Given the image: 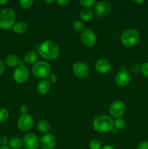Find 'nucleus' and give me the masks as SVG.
I'll return each instance as SVG.
<instances>
[{
    "label": "nucleus",
    "instance_id": "nucleus-1",
    "mask_svg": "<svg viewBox=\"0 0 148 149\" xmlns=\"http://www.w3.org/2000/svg\"><path fill=\"white\" fill-rule=\"evenodd\" d=\"M38 51L40 56L47 61H54L57 59L60 52L59 46L55 42L51 40H46L41 42L38 48Z\"/></svg>",
    "mask_w": 148,
    "mask_h": 149
},
{
    "label": "nucleus",
    "instance_id": "nucleus-2",
    "mask_svg": "<svg viewBox=\"0 0 148 149\" xmlns=\"http://www.w3.org/2000/svg\"><path fill=\"white\" fill-rule=\"evenodd\" d=\"M93 127L98 132H108L114 127V121L113 118L107 115H100L96 117L93 122Z\"/></svg>",
    "mask_w": 148,
    "mask_h": 149
},
{
    "label": "nucleus",
    "instance_id": "nucleus-3",
    "mask_svg": "<svg viewBox=\"0 0 148 149\" xmlns=\"http://www.w3.org/2000/svg\"><path fill=\"white\" fill-rule=\"evenodd\" d=\"M15 23V13L10 8H4L0 11V29L9 30Z\"/></svg>",
    "mask_w": 148,
    "mask_h": 149
},
{
    "label": "nucleus",
    "instance_id": "nucleus-4",
    "mask_svg": "<svg viewBox=\"0 0 148 149\" xmlns=\"http://www.w3.org/2000/svg\"><path fill=\"white\" fill-rule=\"evenodd\" d=\"M121 42L126 47H132L138 44L140 39V33L136 29H129L121 35Z\"/></svg>",
    "mask_w": 148,
    "mask_h": 149
},
{
    "label": "nucleus",
    "instance_id": "nucleus-5",
    "mask_svg": "<svg viewBox=\"0 0 148 149\" xmlns=\"http://www.w3.org/2000/svg\"><path fill=\"white\" fill-rule=\"evenodd\" d=\"M51 65L46 61H38L33 65L32 68V73L39 79H46L51 74Z\"/></svg>",
    "mask_w": 148,
    "mask_h": 149
},
{
    "label": "nucleus",
    "instance_id": "nucleus-6",
    "mask_svg": "<svg viewBox=\"0 0 148 149\" xmlns=\"http://www.w3.org/2000/svg\"><path fill=\"white\" fill-rule=\"evenodd\" d=\"M112 11L111 3L107 1H100L94 4V13L97 19H101L110 14Z\"/></svg>",
    "mask_w": 148,
    "mask_h": 149
},
{
    "label": "nucleus",
    "instance_id": "nucleus-7",
    "mask_svg": "<svg viewBox=\"0 0 148 149\" xmlns=\"http://www.w3.org/2000/svg\"><path fill=\"white\" fill-rule=\"evenodd\" d=\"M29 78V71L24 65H20L13 72V79L18 84H23Z\"/></svg>",
    "mask_w": 148,
    "mask_h": 149
},
{
    "label": "nucleus",
    "instance_id": "nucleus-8",
    "mask_svg": "<svg viewBox=\"0 0 148 149\" xmlns=\"http://www.w3.org/2000/svg\"><path fill=\"white\" fill-rule=\"evenodd\" d=\"M73 73L78 78L85 79L89 74V68L86 63L78 61L73 66Z\"/></svg>",
    "mask_w": 148,
    "mask_h": 149
},
{
    "label": "nucleus",
    "instance_id": "nucleus-9",
    "mask_svg": "<svg viewBox=\"0 0 148 149\" xmlns=\"http://www.w3.org/2000/svg\"><path fill=\"white\" fill-rule=\"evenodd\" d=\"M110 115L113 118L121 117L126 111V105L120 100H115L113 102L109 108Z\"/></svg>",
    "mask_w": 148,
    "mask_h": 149
},
{
    "label": "nucleus",
    "instance_id": "nucleus-10",
    "mask_svg": "<svg viewBox=\"0 0 148 149\" xmlns=\"http://www.w3.org/2000/svg\"><path fill=\"white\" fill-rule=\"evenodd\" d=\"M131 80V75L128 71L125 69L120 70L115 77V82L116 85L120 87L127 86Z\"/></svg>",
    "mask_w": 148,
    "mask_h": 149
},
{
    "label": "nucleus",
    "instance_id": "nucleus-11",
    "mask_svg": "<svg viewBox=\"0 0 148 149\" xmlns=\"http://www.w3.org/2000/svg\"><path fill=\"white\" fill-rule=\"evenodd\" d=\"M33 119L30 114L21 115L17 121V126L18 128L23 132H28L33 127Z\"/></svg>",
    "mask_w": 148,
    "mask_h": 149
},
{
    "label": "nucleus",
    "instance_id": "nucleus-12",
    "mask_svg": "<svg viewBox=\"0 0 148 149\" xmlns=\"http://www.w3.org/2000/svg\"><path fill=\"white\" fill-rule=\"evenodd\" d=\"M81 39L82 43L87 47L94 46L97 42V36L91 29H85V31L81 33Z\"/></svg>",
    "mask_w": 148,
    "mask_h": 149
},
{
    "label": "nucleus",
    "instance_id": "nucleus-13",
    "mask_svg": "<svg viewBox=\"0 0 148 149\" xmlns=\"http://www.w3.org/2000/svg\"><path fill=\"white\" fill-rule=\"evenodd\" d=\"M56 143V138L51 133L44 134L39 140V146L41 149H54Z\"/></svg>",
    "mask_w": 148,
    "mask_h": 149
},
{
    "label": "nucleus",
    "instance_id": "nucleus-14",
    "mask_svg": "<svg viewBox=\"0 0 148 149\" xmlns=\"http://www.w3.org/2000/svg\"><path fill=\"white\" fill-rule=\"evenodd\" d=\"M26 149H37L39 147V139L35 134H26L23 139Z\"/></svg>",
    "mask_w": 148,
    "mask_h": 149
},
{
    "label": "nucleus",
    "instance_id": "nucleus-15",
    "mask_svg": "<svg viewBox=\"0 0 148 149\" xmlns=\"http://www.w3.org/2000/svg\"><path fill=\"white\" fill-rule=\"evenodd\" d=\"M94 67L97 72L100 73V74H107L111 70L112 65L111 63L108 60L101 58L96 61Z\"/></svg>",
    "mask_w": 148,
    "mask_h": 149
},
{
    "label": "nucleus",
    "instance_id": "nucleus-16",
    "mask_svg": "<svg viewBox=\"0 0 148 149\" xmlns=\"http://www.w3.org/2000/svg\"><path fill=\"white\" fill-rule=\"evenodd\" d=\"M51 85L50 83L47 81V80H41L38 83L37 86H36V90H37L38 93L42 95H45L49 92L50 91Z\"/></svg>",
    "mask_w": 148,
    "mask_h": 149
},
{
    "label": "nucleus",
    "instance_id": "nucleus-17",
    "mask_svg": "<svg viewBox=\"0 0 148 149\" xmlns=\"http://www.w3.org/2000/svg\"><path fill=\"white\" fill-rule=\"evenodd\" d=\"M28 29V25L25 21H18L14 24L12 27V31L16 33H25Z\"/></svg>",
    "mask_w": 148,
    "mask_h": 149
},
{
    "label": "nucleus",
    "instance_id": "nucleus-18",
    "mask_svg": "<svg viewBox=\"0 0 148 149\" xmlns=\"http://www.w3.org/2000/svg\"><path fill=\"white\" fill-rule=\"evenodd\" d=\"M37 59L38 54L34 51H29L24 55V61L28 64H35Z\"/></svg>",
    "mask_w": 148,
    "mask_h": 149
},
{
    "label": "nucleus",
    "instance_id": "nucleus-19",
    "mask_svg": "<svg viewBox=\"0 0 148 149\" xmlns=\"http://www.w3.org/2000/svg\"><path fill=\"white\" fill-rule=\"evenodd\" d=\"M20 59L14 55H10L6 58V64L10 67H16L20 65Z\"/></svg>",
    "mask_w": 148,
    "mask_h": 149
},
{
    "label": "nucleus",
    "instance_id": "nucleus-20",
    "mask_svg": "<svg viewBox=\"0 0 148 149\" xmlns=\"http://www.w3.org/2000/svg\"><path fill=\"white\" fill-rule=\"evenodd\" d=\"M37 129L42 133L47 134L50 131V125L46 120H41L38 122Z\"/></svg>",
    "mask_w": 148,
    "mask_h": 149
},
{
    "label": "nucleus",
    "instance_id": "nucleus-21",
    "mask_svg": "<svg viewBox=\"0 0 148 149\" xmlns=\"http://www.w3.org/2000/svg\"><path fill=\"white\" fill-rule=\"evenodd\" d=\"M23 140L19 137H14L9 142L10 148L12 149H20L23 146Z\"/></svg>",
    "mask_w": 148,
    "mask_h": 149
},
{
    "label": "nucleus",
    "instance_id": "nucleus-22",
    "mask_svg": "<svg viewBox=\"0 0 148 149\" xmlns=\"http://www.w3.org/2000/svg\"><path fill=\"white\" fill-rule=\"evenodd\" d=\"M80 17L84 21H89L94 15V13L90 9H84L80 12Z\"/></svg>",
    "mask_w": 148,
    "mask_h": 149
},
{
    "label": "nucleus",
    "instance_id": "nucleus-23",
    "mask_svg": "<svg viewBox=\"0 0 148 149\" xmlns=\"http://www.w3.org/2000/svg\"><path fill=\"white\" fill-rule=\"evenodd\" d=\"M73 29L77 33H81L85 31V26L83 23V22L80 20H76L73 23Z\"/></svg>",
    "mask_w": 148,
    "mask_h": 149
},
{
    "label": "nucleus",
    "instance_id": "nucleus-24",
    "mask_svg": "<svg viewBox=\"0 0 148 149\" xmlns=\"http://www.w3.org/2000/svg\"><path fill=\"white\" fill-rule=\"evenodd\" d=\"M114 126L117 130H121L125 127L126 126V121L122 117L116 118L114 121Z\"/></svg>",
    "mask_w": 148,
    "mask_h": 149
},
{
    "label": "nucleus",
    "instance_id": "nucleus-25",
    "mask_svg": "<svg viewBox=\"0 0 148 149\" xmlns=\"http://www.w3.org/2000/svg\"><path fill=\"white\" fill-rule=\"evenodd\" d=\"M9 116H10V113H9L7 109H0V122H1V123L6 122V121L9 119Z\"/></svg>",
    "mask_w": 148,
    "mask_h": 149
},
{
    "label": "nucleus",
    "instance_id": "nucleus-26",
    "mask_svg": "<svg viewBox=\"0 0 148 149\" xmlns=\"http://www.w3.org/2000/svg\"><path fill=\"white\" fill-rule=\"evenodd\" d=\"M19 4H20V6L23 9H28L30 8L32 6V4H33V0H20L19 1Z\"/></svg>",
    "mask_w": 148,
    "mask_h": 149
},
{
    "label": "nucleus",
    "instance_id": "nucleus-27",
    "mask_svg": "<svg viewBox=\"0 0 148 149\" xmlns=\"http://www.w3.org/2000/svg\"><path fill=\"white\" fill-rule=\"evenodd\" d=\"M79 3L83 7L89 9V7L94 6V4H96V1L94 0H81V1H79Z\"/></svg>",
    "mask_w": 148,
    "mask_h": 149
},
{
    "label": "nucleus",
    "instance_id": "nucleus-28",
    "mask_svg": "<svg viewBox=\"0 0 148 149\" xmlns=\"http://www.w3.org/2000/svg\"><path fill=\"white\" fill-rule=\"evenodd\" d=\"M90 149H101L102 143L99 140L94 139L90 142L89 143Z\"/></svg>",
    "mask_w": 148,
    "mask_h": 149
},
{
    "label": "nucleus",
    "instance_id": "nucleus-29",
    "mask_svg": "<svg viewBox=\"0 0 148 149\" xmlns=\"http://www.w3.org/2000/svg\"><path fill=\"white\" fill-rule=\"evenodd\" d=\"M141 71L145 77L148 78V62L145 63L141 67Z\"/></svg>",
    "mask_w": 148,
    "mask_h": 149
},
{
    "label": "nucleus",
    "instance_id": "nucleus-30",
    "mask_svg": "<svg viewBox=\"0 0 148 149\" xmlns=\"http://www.w3.org/2000/svg\"><path fill=\"white\" fill-rule=\"evenodd\" d=\"M136 149H148V141H142L139 143Z\"/></svg>",
    "mask_w": 148,
    "mask_h": 149
},
{
    "label": "nucleus",
    "instance_id": "nucleus-31",
    "mask_svg": "<svg viewBox=\"0 0 148 149\" xmlns=\"http://www.w3.org/2000/svg\"><path fill=\"white\" fill-rule=\"evenodd\" d=\"M57 81V77L55 74H51L49 77H48V81L49 83H56Z\"/></svg>",
    "mask_w": 148,
    "mask_h": 149
},
{
    "label": "nucleus",
    "instance_id": "nucleus-32",
    "mask_svg": "<svg viewBox=\"0 0 148 149\" xmlns=\"http://www.w3.org/2000/svg\"><path fill=\"white\" fill-rule=\"evenodd\" d=\"M20 111L22 113V115L27 114L28 112V107L27 106H26V105H23V106H20Z\"/></svg>",
    "mask_w": 148,
    "mask_h": 149
},
{
    "label": "nucleus",
    "instance_id": "nucleus-33",
    "mask_svg": "<svg viewBox=\"0 0 148 149\" xmlns=\"http://www.w3.org/2000/svg\"><path fill=\"white\" fill-rule=\"evenodd\" d=\"M7 143H9V142L7 137L3 136L0 138V144H1V146H6L7 145Z\"/></svg>",
    "mask_w": 148,
    "mask_h": 149
},
{
    "label": "nucleus",
    "instance_id": "nucleus-34",
    "mask_svg": "<svg viewBox=\"0 0 148 149\" xmlns=\"http://www.w3.org/2000/svg\"><path fill=\"white\" fill-rule=\"evenodd\" d=\"M56 3L59 6L64 7V6H66L67 4H69L70 1H68V0H59V1H57Z\"/></svg>",
    "mask_w": 148,
    "mask_h": 149
},
{
    "label": "nucleus",
    "instance_id": "nucleus-35",
    "mask_svg": "<svg viewBox=\"0 0 148 149\" xmlns=\"http://www.w3.org/2000/svg\"><path fill=\"white\" fill-rule=\"evenodd\" d=\"M4 69H5V65L3 63V61L1 60H0V76L4 73Z\"/></svg>",
    "mask_w": 148,
    "mask_h": 149
},
{
    "label": "nucleus",
    "instance_id": "nucleus-36",
    "mask_svg": "<svg viewBox=\"0 0 148 149\" xmlns=\"http://www.w3.org/2000/svg\"><path fill=\"white\" fill-rule=\"evenodd\" d=\"M9 2L8 0H0V5H4Z\"/></svg>",
    "mask_w": 148,
    "mask_h": 149
},
{
    "label": "nucleus",
    "instance_id": "nucleus-37",
    "mask_svg": "<svg viewBox=\"0 0 148 149\" xmlns=\"http://www.w3.org/2000/svg\"><path fill=\"white\" fill-rule=\"evenodd\" d=\"M101 149H115V148H113V146H111L106 145V146H103Z\"/></svg>",
    "mask_w": 148,
    "mask_h": 149
},
{
    "label": "nucleus",
    "instance_id": "nucleus-38",
    "mask_svg": "<svg viewBox=\"0 0 148 149\" xmlns=\"http://www.w3.org/2000/svg\"><path fill=\"white\" fill-rule=\"evenodd\" d=\"M44 2L47 3V4H54V3L56 2V1H55V0H52V1H49V0H45Z\"/></svg>",
    "mask_w": 148,
    "mask_h": 149
},
{
    "label": "nucleus",
    "instance_id": "nucleus-39",
    "mask_svg": "<svg viewBox=\"0 0 148 149\" xmlns=\"http://www.w3.org/2000/svg\"><path fill=\"white\" fill-rule=\"evenodd\" d=\"M134 2L136 3V4H143V3H145V0H141V1H137V0H135Z\"/></svg>",
    "mask_w": 148,
    "mask_h": 149
},
{
    "label": "nucleus",
    "instance_id": "nucleus-40",
    "mask_svg": "<svg viewBox=\"0 0 148 149\" xmlns=\"http://www.w3.org/2000/svg\"><path fill=\"white\" fill-rule=\"evenodd\" d=\"M0 149H11V148H10V147H8L6 146H1L0 147Z\"/></svg>",
    "mask_w": 148,
    "mask_h": 149
},
{
    "label": "nucleus",
    "instance_id": "nucleus-41",
    "mask_svg": "<svg viewBox=\"0 0 148 149\" xmlns=\"http://www.w3.org/2000/svg\"><path fill=\"white\" fill-rule=\"evenodd\" d=\"M111 131L113 132V133H116V132H117V129H116V128H115V127H113V130H112Z\"/></svg>",
    "mask_w": 148,
    "mask_h": 149
}]
</instances>
